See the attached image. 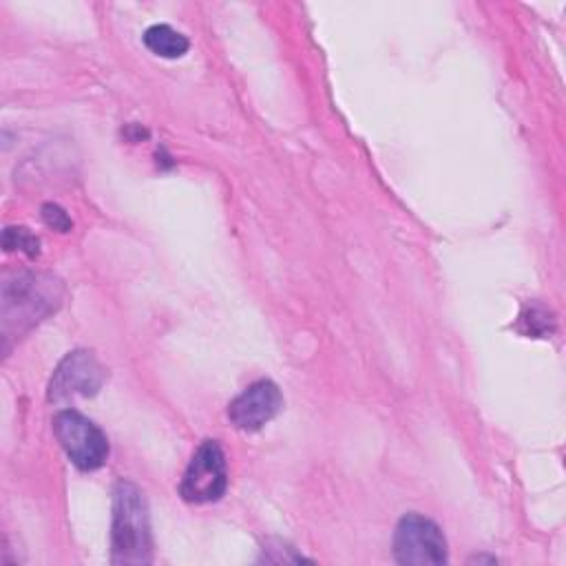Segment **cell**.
Wrapping results in <instances>:
<instances>
[{
  "mask_svg": "<svg viewBox=\"0 0 566 566\" xmlns=\"http://www.w3.org/2000/svg\"><path fill=\"white\" fill-rule=\"evenodd\" d=\"M394 557L405 566H442L447 562V539L433 520L407 513L394 531Z\"/></svg>",
  "mask_w": 566,
  "mask_h": 566,
  "instance_id": "4",
  "label": "cell"
},
{
  "mask_svg": "<svg viewBox=\"0 0 566 566\" xmlns=\"http://www.w3.org/2000/svg\"><path fill=\"white\" fill-rule=\"evenodd\" d=\"M106 369L99 365L93 352L75 349L66 354L55 367L49 382V400L64 402L73 398L95 396L104 385Z\"/></svg>",
  "mask_w": 566,
  "mask_h": 566,
  "instance_id": "6",
  "label": "cell"
},
{
  "mask_svg": "<svg viewBox=\"0 0 566 566\" xmlns=\"http://www.w3.org/2000/svg\"><path fill=\"white\" fill-rule=\"evenodd\" d=\"M144 44L148 51H153L159 57H181L190 42L184 33L175 31L170 24H153L144 31Z\"/></svg>",
  "mask_w": 566,
  "mask_h": 566,
  "instance_id": "8",
  "label": "cell"
},
{
  "mask_svg": "<svg viewBox=\"0 0 566 566\" xmlns=\"http://www.w3.org/2000/svg\"><path fill=\"white\" fill-rule=\"evenodd\" d=\"M2 248L7 252L11 250H20L27 256H38L40 254V241L35 234H31L27 228L22 226H9L2 234Z\"/></svg>",
  "mask_w": 566,
  "mask_h": 566,
  "instance_id": "9",
  "label": "cell"
},
{
  "mask_svg": "<svg viewBox=\"0 0 566 566\" xmlns=\"http://www.w3.org/2000/svg\"><path fill=\"white\" fill-rule=\"evenodd\" d=\"M42 219H44L46 226H51L53 230H60V232H66L73 226L69 214L60 206H55V203H44L42 206Z\"/></svg>",
  "mask_w": 566,
  "mask_h": 566,
  "instance_id": "10",
  "label": "cell"
},
{
  "mask_svg": "<svg viewBox=\"0 0 566 566\" xmlns=\"http://www.w3.org/2000/svg\"><path fill=\"white\" fill-rule=\"evenodd\" d=\"M226 489L228 469L223 449L217 440H203L184 471L179 495L190 504H206L219 500Z\"/></svg>",
  "mask_w": 566,
  "mask_h": 566,
  "instance_id": "5",
  "label": "cell"
},
{
  "mask_svg": "<svg viewBox=\"0 0 566 566\" xmlns=\"http://www.w3.org/2000/svg\"><path fill=\"white\" fill-rule=\"evenodd\" d=\"M283 407V396L272 380H256L228 407L230 422L241 431H259Z\"/></svg>",
  "mask_w": 566,
  "mask_h": 566,
  "instance_id": "7",
  "label": "cell"
},
{
  "mask_svg": "<svg viewBox=\"0 0 566 566\" xmlns=\"http://www.w3.org/2000/svg\"><path fill=\"white\" fill-rule=\"evenodd\" d=\"M53 433L69 460L82 471H95L108 458V440L104 431L75 409L55 413Z\"/></svg>",
  "mask_w": 566,
  "mask_h": 566,
  "instance_id": "3",
  "label": "cell"
},
{
  "mask_svg": "<svg viewBox=\"0 0 566 566\" xmlns=\"http://www.w3.org/2000/svg\"><path fill=\"white\" fill-rule=\"evenodd\" d=\"M111 559L113 564H148L153 559L146 500L130 480H119L113 489Z\"/></svg>",
  "mask_w": 566,
  "mask_h": 566,
  "instance_id": "1",
  "label": "cell"
},
{
  "mask_svg": "<svg viewBox=\"0 0 566 566\" xmlns=\"http://www.w3.org/2000/svg\"><path fill=\"white\" fill-rule=\"evenodd\" d=\"M64 287L60 279L44 272H24L2 287V332L24 334L49 314H53L62 303Z\"/></svg>",
  "mask_w": 566,
  "mask_h": 566,
  "instance_id": "2",
  "label": "cell"
}]
</instances>
